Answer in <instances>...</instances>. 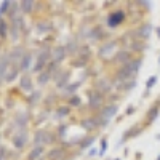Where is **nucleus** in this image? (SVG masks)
<instances>
[{
	"label": "nucleus",
	"instance_id": "obj_1",
	"mask_svg": "<svg viewBox=\"0 0 160 160\" xmlns=\"http://www.w3.org/2000/svg\"><path fill=\"white\" fill-rule=\"evenodd\" d=\"M139 66H141V61L138 59V61H131V62H128L125 68L120 71V74H118V78H122V80H125V78H128V77H131L133 74H136L138 72V69H139Z\"/></svg>",
	"mask_w": 160,
	"mask_h": 160
},
{
	"label": "nucleus",
	"instance_id": "obj_2",
	"mask_svg": "<svg viewBox=\"0 0 160 160\" xmlns=\"http://www.w3.org/2000/svg\"><path fill=\"white\" fill-rule=\"evenodd\" d=\"M123 19H125V13L123 11H114L112 15H109V18H108V24H109V28H117L120 22H123Z\"/></svg>",
	"mask_w": 160,
	"mask_h": 160
},
{
	"label": "nucleus",
	"instance_id": "obj_3",
	"mask_svg": "<svg viewBox=\"0 0 160 160\" xmlns=\"http://www.w3.org/2000/svg\"><path fill=\"white\" fill-rule=\"evenodd\" d=\"M117 114V106H109V108H106L104 111H102V115H101V118H102V122L106 123V122H109V120L114 117Z\"/></svg>",
	"mask_w": 160,
	"mask_h": 160
},
{
	"label": "nucleus",
	"instance_id": "obj_4",
	"mask_svg": "<svg viewBox=\"0 0 160 160\" xmlns=\"http://www.w3.org/2000/svg\"><path fill=\"white\" fill-rule=\"evenodd\" d=\"M47 61H48V51H42L40 53V56H38V61H37V64L34 66V72H40V69L43 68V66L47 64Z\"/></svg>",
	"mask_w": 160,
	"mask_h": 160
},
{
	"label": "nucleus",
	"instance_id": "obj_5",
	"mask_svg": "<svg viewBox=\"0 0 160 160\" xmlns=\"http://www.w3.org/2000/svg\"><path fill=\"white\" fill-rule=\"evenodd\" d=\"M19 83H21V88L26 90V91H31V90H32V80H31L29 75H22V78H21Z\"/></svg>",
	"mask_w": 160,
	"mask_h": 160
},
{
	"label": "nucleus",
	"instance_id": "obj_6",
	"mask_svg": "<svg viewBox=\"0 0 160 160\" xmlns=\"http://www.w3.org/2000/svg\"><path fill=\"white\" fill-rule=\"evenodd\" d=\"M64 56H66V50H64L62 47H59V48H56V50H55L53 59H55V62H59V61H62V59H64Z\"/></svg>",
	"mask_w": 160,
	"mask_h": 160
},
{
	"label": "nucleus",
	"instance_id": "obj_7",
	"mask_svg": "<svg viewBox=\"0 0 160 160\" xmlns=\"http://www.w3.org/2000/svg\"><path fill=\"white\" fill-rule=\"evenodd\" d=\"M101 101H102V98L98 95V93H91V96H90V106H91V108L101 106Z\"/></svg>",
	"mask_w": 160,
	"mask_h": 160
},
{
	"label": "nucleus",
	"instance_id": "obj_8",
	"mask_svg": "<svg viewBox=\"0 0 160 160\" xmlns=\"http://www.w3.org/2000/svg\"><path fill=\"white\" fill-rule=\"evenodd\" d=\"M157 115H158V104H155L154 108H151V111H149V114H148L149 122H154V120L157 118Z\"/></svg>",
	"mask_w": 160,
	"mask_h": 160
},
{
	"label": "nucleus",
	"instance_id": "obj_9",
	"mask_svg": "<svg viewBox=\"0 0 160 160\" xmlns=\"http://www.w3.org/2000/svg\"><path fill=\"white\" fill-rule=\"evenodd\" d=\"M13 142H15V146H16L18 149L22 148L24 142H26V135H24V133H21V136H16L15 139H13Z\"/></svg>",
	"mask_w": 160,
	"mask_h": 160
},
{
	"label": "nucleus",
	"instance_id": "obj_10",
	"mask_svg": "<svg viewBox=\"0 0 160 160\" xmlns=\"http://www.w3.org/2000/svg\"><path fill=\"white\" fill-rule=\"evenodd\" d=\"M42 152H43V148H42V146H37V148L29 154V158H31V160H35L38 155H42Z\"/></svg>",
	"mask_w": 160,
	"mask_h": 160
},
{
	"label": "nucleus",
	"instance_id": "obj_11",
	"mask_svg": "<svg viewBox=\"0 0 160 160\" xmlns=\"http://www.w3.org/2000/svg\"><path fill=\"white\" fill-rule=\"evenodd\" d=\"M8 56H3L2 59H0V78H2V74L7 71V64H8Z\"/></svg>",
	"mask_w": 160,
	"mask_h": 160
},
{
	"label": "nucleus",
	"instance_id": "obj_12",
	"mask_svg": "<svg viewBox=\"0 0 160 160\" xmlns=\"http://www.w3.org/2000/svg\"><path fill=\"white\" fill-rule=\"evenodd\" d=\"M48 80H50V72L47 71V72H42V74H40V77H38V83H40V85H45Z\"/></svg>",
	"mask_w": 160,
	"mask_h": 160
},
{
	"label": "nucleus",
	"instance_id": "obj_13",
	"mask_svg": "<svg viewBox=\"0 0 160 160\" xmlns=\"http://www.w3.org/2000/svg\"><path fill=\"white\" fill-rule=\"evenodd\" d=\"M29 61H31V56H29V55H26L24 59H22V64H21V69H22V71H28V68H29Z\"/></svg>",
	"mask_w": 160,
	"mask_h": 160
},
{
	"label": "nucleus",
	"instance_id": "obj_14",
	"mask_svg": "<svg viewBox=\"0 0 160 160\" xmlns=\"http://www.w3.org/2000/svg\"><path fill=\"white\" fill-rule=\"evenodd\" d=\"M7 35V22L3 19H0V37Z\"/></svg>",
	"mask_w": 160,
	"mask_h": 160
},
{
	"label": "nucleus",
	"instance_id": "obj_15",
	"mask_svg": "<svg viewBox=\"0 0 160 160\" xmlns=\"http://www.w3.org/2000/svg\"><path fill=\"white\" fill-rule=\"evenodd\" d=\"M151 29H152L151 26H149V24H146L144 28L141 29V37H149V34H151Z\"/></svg>",
	"mask_w": 160,
	"mask_h": 160
},
{
	"label": "nucleus",
	"instance_id": "obj_16",
	"mask_svg": "<svg viewBox=\"0 0 160 160\" xmlns=\"http://www.w3.org/2000/svg\"><path fill=\"white\" fill-rule=\"evenodd\" d=\"M68 75H69V72H66V74H64V75H62L59 80H56V85H58V87H62V85L66 83V80H68Z\"/></svg>",
	"mask_w": 160,
	"mask_h": 160
},
{
	"label": "nucleus",
	"instance_id": "obj_17",
	"mask_svg": "<svg viewBox=\"0 0 160 160\" xmlns=\"http://www.w3.org/2000/svg\"><path fill=\"white\" fill-rule=\"evenodd\" d=\"M155 82H157V77H155V75H152V77L148 80V83H146V87H148V88H152V87L155 85Z\"/></svg>",
	"mask_w": 160,
	"mask_h": 160
},
{
	"label": "nucleus",
	"instance_id": "obj_18",
	"mask_svg": "<svg viewBox=\"0 0 160 160\" xmlns=\"http://www.w3.org/2000/svg\"><path fill=\"white\" fill-rule=\"evenodd\" d=\"M11 2H2V7H0V13H5L8 8H10Z\"/></svg>",
	"mask_w": 160,
	"mask_h": 160
},
{
	"label": "nucleus",
	"instance_id": "obj_19",
	"mask_svg": "<svg viewBox=\"0 0 160 160\" xmlns=\"http://www.w3.org/2000/svg\"><path fill=\"white\" fill-rule=\"evenodd\" d=\"M59 109H61V111H58V112H56V115H58V117H62V115H66V114L69 112V108H59Z\"/></svg>",
	"mask_w": 160,
	"mask_h": 160
},
{
	"label": "nucleus",
	"instance_id": "obj_20",
	"mask_svg": "<svg viewBox=\"0 0 160 160\" xmlns=\"http://www.w3.org/2000/svg\"><path fill=\"white\" fill-rule=\"evenodd\" d=\"M21 5H22V10L24 11H29L31 7H32V2H21Z\"/></svg>",
	"mask_w": 160,
	"mask_h": 160
},
{
	"label": "nucleus",
	"instance_id": "obj_21",
	"mask_svg": "<svg viewBox=\"0 0 160 160\" xmlns=\"http://www.w3.org/2000/svg\"><path fill=\"white\" fill-rule=\"evenodd\" d=\"M91 142H93V138H90V139H87L85 142H82V149H87V148H88V146H90Z\"/></svg>",
	"mask_w": 160,
	"mask_h": 160
},
{
	"label": "nucleus",
	"instance_id": "obj_22",
	"mask_svg": "<svg viewBox=\"0 0 160 160\" xmlns=\"http://www.w3.org/2000/svg\"><path fill=\"white\" fill-rule=\"evenodd\" d=\"M106 144H108V142H106V139H101V155L106 152Z\"/></svg>",
	"mask_w": 160,
	"mask_h": 160
},
{
	"label": "nucleus",
	"instance_id": "obj_23",
	"mask_svg": "<svg viewBox=\"0 0 160 160\" xmlns=\"http://www.w3.org/2000/svg\"><path fill=\"white\" fill-rule=\"evenodd\" d=\"M71 104H72V106H77V104H80V99H78L77 96H74V98L71 99Z\"/></svg>",
	"mask_w": 160,
	"mask_h": 160
},
{
	"label": "nucleus",
	"instance_id": "obj_24",
	"mask_svg": "<svg viewBox=\"0 0 160 160\" xmlns=\"http://www.w3.org/2000/svg\"><path fill=\"white\" fill-rule=\"evenodd\" d=\"M157 35H158V37H160V28H158V29H157Z\"/></svg>",
	"mask_w": 160,
	"mask_h": 160
},
{
	"label": "nucleus",
	"instance_id": "obj_25",
	"mask_svg": "<svg viewBox=\"0 0 160 160\" xmlns=\"http://www.w3.org/2000/svg\"><path fill=\"white\" fill-rule=\"evenodd\" d=\"M0 160H3V155L2 154H0Z\"/></svg>",
	"mask_w": 160,
	"mask_h": 160
},
{
	"label": "nucleus",
	"instance_id": "obj_26",
	"mask_svg": "<svg viewBox=\"0 0 160 160\" xmlns=\"http://www.w3.org/2000/svg\"><path fill=\"white\" fill-rule=\"evenodd\" d=\"M157 160H160V157H158V158H157Z\"/></svg>",
	"mask_w": 160,
	"mask_h": 160
},
{
	"label": "nucleus",
	"instance_id": "obj_27",
	"mask_svg": "<svg viewBox=\"0 0 160 160\" xmlns=\"http://www.w3.org/2000/svg\"><path fill=\"white\" fill-rule=\"evenodd\" d=\"M158 62H160V59H158Z\"/></svg>",
	"mask_w": 160,
	"mask_h": 160
}]
</instances>
